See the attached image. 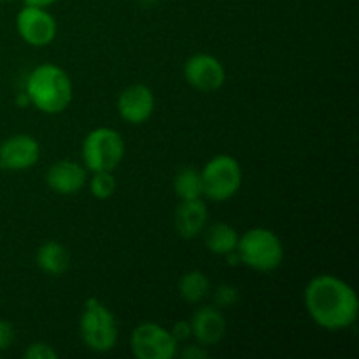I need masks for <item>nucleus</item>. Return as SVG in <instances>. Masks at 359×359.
Wrapping results in <instances>:
<instances>
[{"instance_id": "nucleus-1", "label": "nucleus", "mask_w": 359, "mask_h": 359, "mask_svg": "<svg viewBox=\"0 0 359 359\" xmlns=\"http://www.w3.org/2000/svg\"><path fill=\"white\" fill-rule=\"evenodd\" d=\"M304 302L312 321L328 332L347 330L358 321L356 291L337 276L321 273L312 277L304 290Z\"/></svg>"}, {"instance_id": "nucleus-2", "label": "nucleus", "mask_w": 359, "mask_h": 359, "mask_svg": "<svg viewBox=\"0 0 359 359\" xmlns=\"http://www.w3.org/2000/svg\"><path fill=\"white\" fill-rule=\"evenodd\" d=\"M25 93L32 107L44 114H60L72 102L74 88L69 74L55 63H42L28 74Z\"/></svg>"}, {"instance_id": "nucleus-3", "label": "nucleus", "mask_w": 359, "mask_h": 359, "mask_svg": "<svg viewBox=\"0 0 359 359\" xmlns=\"http://www.w3.org/2000/svg\"><path fill=\"white\" fill-rule=\"evenodd\" d=\"M237 255L241 265L255 272H273L284 262V245L279 235L269 228L256 226L238 235Z\"/></svg>"}, {"instance_id": "nucleus-4", "label": "nucleus", "mask_w": 359, "mask_h": 359, "mask_svg": "<svg viewBox=\"0 0 359 359\" xmlns=\"http://www.w3.org/2000/svg\"><path fill=\"white\" fill-rule=\"evenodd\" d=\"M79 333L88 349L109 353L118 344V321L98 298H88L79 318Z\"/></svg>"}, {"instance_id": "nucleus-5", "label": "nucleus", "mask_w": 359, "mask_h": 359, "mask_svg": "<svg viewBox=\"0 0 359 359\" xmlns=\"http://www.w3.org/2000/svg\"><path fill=\"white\" fill-rule=\"evenodd\" d=\"M81 153L88 172H114L125 156V140L118 130L98 126L84 137Z\"/></svg>"}, {"instance_id": "nucleus-6", "label": "nucleus", "mask_w": 359, "mask_h": 359, "mask_svg": "<svg viewBox=\"0 0 359 359\" xmlns=\"http://www.w3.org/2000/svg\"><path fill=\"white\" fill-rule=\"evenodd\" d=\"M203 181V196L212 202L233 198L242 186V168L237 158L216 154L200 170Z\"/></svg>"}, {"instance_id": "nucleus-7", "label": "nucleus", "mask_w": 359, "mask_h": 359, "mask_svg": "<svg viewBox=\"0 0 359 359\" xmlns=\"http://www.w3.org/2000/svg\"><path fill=\"white\" fill-rule=\"evenodd\" d=\"M130 351L139 359H174L177 356V342L165 326L140 323L130 333Z\"/></svg>"}, {"instance_id": "nucleus-8", "label": "nucleus", "mask_w": 359, "mask_h": 359, "mask_svg": "<svg viewBox=\"0 0 359 359\" xmlns=\"http://www.w3.org/2000/svg\"><path fill=\"white\" fill-rule=\"evenodd\" d=\"M16 30L27 44L42 48L55 41L58 25L46 7L25 4L23 9L16 14Z\"/></svg>"}, {"instance_id": "nucleus-9", "label": "nucleus", "mask_w": 359, "mask_h": 359, "mask_svg": "<svg viewBox=\"0 0 359 359\" xmlns=\"http://www.w3.org/2000/svg\"><path fill=\"white\" fill-rule=\"evenodd\" d=\"M184 79L196 91L212 93L224 84L226 70L216 56L209 55V53H196L186 60Z\"/></svg>"}, {"instance_id": "nucleus-10", "label": "nucleus", "mask_w": 359, "mask_h": 359, "mask_svg": "<svg viewBox=\"0 0 359 359\" xmlns=\"http://www.w3.org/2000/svg\"><path fill=\"white\" fill-rule=\"evenodd\" d=\"M41 158V144L28 133H14L0 144V168L21 172L34 167Z\"/></svg>"}, {"instance_id": "nucleus-11", "label": "nucleus", "mask_w": 359, "mask_h": 359, "mask_svg": "<svg viewBox=\"0 0 359 359\" xmlns=\"http://www.w3.org/2000/svg\"><path fill=\"white\" fill-rule=\"evenodd\" d=\"M154 100L153 90L146 84H130L118 97V112L130 125H142L153 116Z\"/></svg>"}, {"instance_id": "nucleus-12", "label": "nucleus", "mask_w": 359, "mask_h": 359, "mask_svg": "<svg viewBox=\"0 0 359 359\" xmlns=\"http://www.w3.org/2000/svg\"><path fill=\"white\" fill-rule=\"evenodd\" d=\"M86 181V167L76 160H58L46 172V184L56 195H76L84 188Z\"/></svg>"}, {"instance_id": "nucleus-13", "label": "nucleus", "mask_w": 359, "mask_h": 359, "mask_svg": "<svg viewBox=\"0 0 359 359\" xmlns=\"http://www.w3.org/2000/svg\"><path fill=\"white\" fill-rule=\"evenodd\" d=\"M193 339L202 346L210 347L219 344L226 335V321L216 305H202L191 318Z\"/></svg>"}, {"instance_id": "nucleus-14", "label": "nucleus", "mask_w": 359, "mask_h": 359, "mask_svg": "<svg viewBox=\"0 0 359 359\" xmlns=\"http://www.w3.org/2000/svg\"><path fill=\"white\" fill-rule=\"evenodd\" d=\"M209 221V209L202 198L181 200L175 207L174 226L179 237L195 238L203 233Z\"/></svg>"}, {"instance_id": "nucleus-15", "label": "nucleus", "mask_w": 359, "mask_h": 359, "mask_svg": "<svg viewBox=\"0 0 359 359\" xmlns=\"http://www.w3.org/2000/svg\"><path fill=\"white\" fill-rule=\"evenodd\" d=\"M35 263L44 273L53 277L63 276L70 266V255L65 245L58 241H48L37 249Z\"/></svg>"}, {"instance_id": "nucleus-16", "label": "nucleus", "mask_w": 359, "mask_h": 359, "mask_svg": "<svg viewBox=\"0 0 359 359\" xmlns=\"http://www.w3.org/2000/svg\"><path fill=\"white\" fill-rule=\"evenodd\" d=\"M205 248L216 256H226L237 249L238 233L231 224L224 221H216V223L205 226Z\"/></svg>"}, {"instance_id": "nucleus-17", "label": "nucleus", "mask_w": 359, "mask_h": 359, "mask_svg": "<svg viewBox=\"0 0 359 359\" xmlns=\"http://www.w3.org/2000/svg\"><path fill=\"white\" fill-rule=\"evenodd\" d=\"M177 291L186 304H200L210 291L209 277L202 270H189L179 279Z\"/></svg>"}, {"instance_id": "nucleus-18", "label": "nucleus", "mask_w": 359, "mask_h": 359, "mask_svg": "<svg viewBox=\"0 0 359 359\" xmlns=\"http://www.w3.org/2000/svg\"><path fill=\"white\" fill-rule=\"evenodd\" d=\"M174 191L179 200L203 198V181L198 168H181L174 177Z\"/></svg>"}, {"instance_id": "nucleus-19", "label": "nucleus", "mask_w": 359, "mask_h": 359, "mask_svg": "<svg viewBox=\"0 0 359 359\" xmlns=\"http://www.w3.org/2000/svg\"><path fill=\"white\" fill-rule=\"evenodd\" d=\"M90 179V191L95 198L98 200H107L114 195L116 188H118V182L112 172L100 170V172H91Z\"/></svg>"}, {"instance_id": "nucleus-20", "label": "nucleus", "mask_w": 359, "mask_h": 359, "mask_svg": "<svg viewBox=\"0 0 359 359\" xmlns=\"http://www.w3.org/2000/svg\"><path fill=\"white\" fill-rule=\"evenodd\" d=\"M241 300V291L233 284H219V286L214 290L212 302L217 309H226L231 305H237Z\"/></svg>"}, {"instance_id": "nucleus-21", "label": "nucleus", "mask_w": 359, "mask_h": 359, "mask_svg": "<svg viewBox=\"0 0 359 359\" xmlns=\"http://www.w3.org/2000/svg\"><path fill=\"white\" fill-rule=\"evenodd\" d=\"M25 359H58V353L46 342H34L25 351Z\"/></svg>"}, {"instance_id": "nucleus-22", "label": "nucleus", "mask_w": 359, "mask_h": 359, "mask_svg": "<svg viewBox=\"0 0 359 359\" xmlns=\"http://www.w3.org/2000/svg\"><path fill=\"white\" fill-rule=\"evenodd\" d=\"M14 339H16L14 326L6 319H0V353L9 349L14 344Z\"/></svg>"}, {"instance_id": "nucleus-23", "label": "nucleus", "mask_w": 359, "mask_h": 359, "mask_svg": "<svg viewBox=\"0 0 359 359\" xmlns=\"http://www.w3.org/2000/svg\"><path fill=\"white\" fill-rule=\"evenodd\" d=\"M172 337L175 339V342H188L189 339L193 337V330H191V323L182 319V321H177L174 326L170 328Z\"/></svg>"}, {"instance_id": "nucleus-24", "label": "nucleus", "mask_w": 359, "mask_h": 359, "mask_svg": "<svg viewBox=\"0 0 359 359\" xmlns=\"http://www.w3.org/2000/svg\"><path fill=\"white\" fill-rule=\"evenodd\" d=\"M181 358L182 359H205L209 358V351H207L205 346H202V344H189V346H186L184 349L181 351Z\"/></svg>"}, {"instance_id": "nucleus-25", "label": "nucleus", "mask_w": 359, "mask_h": 359, "mask_svg": "<svg viewBox=\"0 0 359 359\" xmlns=\"http://www.w3.org/2000/svg\"><path fill=\"white\" fill-rule=\"evenodd\" d=\"M27 6H37V7H49L53 6L55 2H58V0H23Z\"/></svg>"}, {"instance_id": "nucleus-26", "label": "nucleus", "mask_w": 359, "mask_h": 359, "mask_svg": "<svg viewBox=\"0 0 359 359\" xmlns=\"http://www.w3.org/2000/svg\"><path fill=\"white\" fill-rule=\"evenodd\" d=\"M16 105H18V107H30V105H32L30 98H28V95L25 93V91L16 97Z\"/></svg>"}, {"instance_id": "nucleus-27", "label": "nucleus", "mask_w": 359, "mask_h": 359, "mask_svg": "<svg viewBox=\"0 0 359 359\" xmlns=\"http://www.w3.org/2000/svg\"><path fill=\"white\" fill-rule=\"evenodd\" d=\"M137 2H139L142 7H146V9H151V7L158 6L161 0H137Z\"/></svg>"}, {"instance_id": "nucleus-28", "label": "nucleus", "mask_w": 359, "mask_h": 359, "mask_svg": "<svg viewBox=\"0 0 359 359\" xmlns=\"http://www.w3.org/2000/svg\"><path fill=\"white\" fill-rule=\"evenodd\" d=\"M0 2H13V0H0Z\"/></svg>"}]
</instances>
